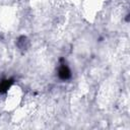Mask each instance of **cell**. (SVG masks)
Wrapping results in <instances>:
<instances>
[{
    "instance_id": "2",
    "label": "cell",
    "mask_w": 130,
    "mask_h": 130,
    "mask_svg": "<svg viewBox=\"0 0 130 130\" xmlns=\"http://www.w3.org/2000/svg\"><path fill=\"white\" fill-rule=\"evenodd\" d=\"M16 46L21 51H26L29 47V40L25 36H20L16 41Z\"/></svg>"
},
{
    "instance_id": "3",
    "label": "cell",
    "mask_w": 130,
    "mask_h": 130,
    "mask_svg": "<svg viewBox=\"0 0 130 130\" xmlns=\"http://www.w3.org/2000/svg\"><path fill=\"white\" fill-rule=\"evenodd\" d=\"M14 83L13 78H5L0 81V93H5L8 91V89L11 87V85Z\"/></svg>"
},
{
    "instance_id": "1",
    "label": "cell",
    "mask_w": 130,
    "mask_h": 130,
    "mask_svg": "<svg viewBox=\"0 0 130 130\" xmlns=\"http://www.w3.org/2000/svg\"><path fill=\"white\" fill-rule=\"evenodd\" d=\"M58 76L61 80H68L71 78V70L69 69L64 59H60V65L58 67Z\"/></svg>"
}]
</instances>
